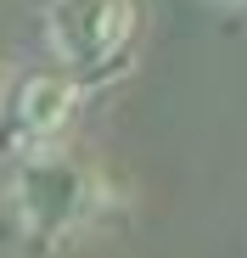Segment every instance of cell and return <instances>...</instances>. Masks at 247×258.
I'll list each match as a JSON object with an SVG mask.
<instances>
[{
  "mask_svg": "<svg viewBox=\"0 0 247 258\" xmlns=\"http://www.w3.org/2000/svg\"><path fill=\"white\" fill-rule=\"evenodd\" d=\"M101 174L79 157H56V152H28L23 168L12 174V213L23 236L34 241H68L79 236L96 213H101Z\"/></svg>",
  "mask_w": 247,
  "mask_h": 258,
  "instance_id": "obj_1",
  "label": "cell"
},
{
  "mask_svg": "<svg viewBox=\"0 0 247 258\" xmlns=\"http://www.w3.org/2000/svg\"><path fill=\"white\" fill-rule=\"evenodd\" d=\"M135 0H51L45 34L73 73H107L135 39Z\"/></svg>",
  "mask_w": 247,
  "mask_h": 258,
  "instance_id": "obj_2",
  "label": "cell"
},
{
  "mask_svg": "<svg viewBox=\"0 0 247 258\" xmlns=\"http://www.w3.org/2000/svg\"><path fill=\"white\" fill-rule=\"evenodd\" d=\"M79 107V84L51 68H23L0 84V157H28L45 152L51 135H62V123Z\"/></svg>",
  "mask_w": 247,
  "mask_h": 258,
  "instance_id": "obj_3",
  "label": "cell"
}]
</instances>
